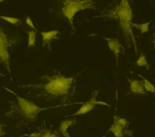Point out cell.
I'll use <instances>...</instances> for the list:
<instances>
[{
	"label": "cell",
	"mask_w": 155,
	"mask_h": 137,
	"mask_svg": "<svg viewBox=\"0 0 155 137\" xmlns=\"http://www.w3.org/2000/svg\"><path fill=\"white\" fill-rule=\"evenodd\" d=\"M77 75L67 76L54 71L40 76L36 82L19 87L28 90L35 97L47 101H59L67 105L76 95Z\"/></svg>",
	"instance_id": "6da1fadb"
},
{
	"label": "cell",
	"mask_w": 155,
	"mask_h": 137,
	"mask_svg": "<svg viewBox=\"0 0 155 137\" xmlns=\"http://www.w3.org/2000/svg\"><path fill=\"white\" fill-rule=\"evenodd\" d=\"M96 17L104 18L117 21L122 29L126 41L129 44L131 42L133 44L135 53H137V42L132 27L133 12L129 0H120L105 10L104 12L101 13V15Z\"/></svg>",
	"instance_id": "7a4b0ae2"
},
{
	"label": "cell",
	"mask_w": 155,
	"mask_h": 137,
	"mask_svg": "<svg viewBox=\"0 0 155 137\" xmlns=\"http://www.w3.org/2000/svg\"><path fill=\"white\" fill-rule=\"evenodd\" d=\"M2 88L13 95L16 99L14 104L11 105L10 110L7 113V115L9 116H18L28 122L35 121L39 114L42 111L64 105H58L53 107H41L36 104L35 102L21 96L11 89L5 86H2Z\"/></svg>",
	"instance_id": "3957f363"
},
{
	"label": "cell",
	"mask_w": 155,
	"mask_h": 137,
	"mask_svg": "<svg viewBox=\"0 0 155 137\" xmlns=\"http://www.w3.org/2000/svg\"><path fill=\"white\" fill-rule=\"evenodd\" d=\"M58 9L69 22L71 28L75 30L74 19L75 15L79 12L95 8L93 0H55Z\"/></svg>",
	"instance_id": "277c9868"
},
{
	"label": "cell",
	"mask_w": 155,
	"mask_h": 137,
	"mask_svg": "<svg viewBox=\"0 0 155 137\" xmlns=\"http://www.w3.org/2000/svg\"><path fill=\"white\" fill-rule=\"evenodd\" d=\"M19 37L7 32L0 27V64L6 69L12 81L11 54L13 48L19 43Z\"/></svg>",
	"instance_id": "5b68a950"
},
{
	"label": "cell",
	"mask_w": 155,
	"mask_h": 137,
	"mask_svg": "<svg viewBox=\"0 0 155 137\" xmlns=\"http://www.w3.org/2000/svg\"><path fill=\"white\" fill-rule=\"evenodd\" d=\"M129 124L126 118L115 115L113 116V122L108 132H111L114 137H131L133 133L128 128Z\"/></svg>",
	"instance_id": "8992f818"
},
{
	"label": "cell",
	"mask_w": 155,
	"mask_h": 137,
	"mask_svg": "<svg viewBox=\"0 0 155 137\" xmlns=\"http://www.w3.org/2000/svg\"><path fill=\"white\" fill-rule=\"evenodd\" d=\"M98 93H99L98 90L94 91L92 93L91 97L88 101L84 102L82 104V105H81V107L76 112H74L73 114H71L67 116L75 117L77 116H81V115H86V114L88 113L89 112H90L91 110H93L96 105H102L110 107L108 104H107L104 101L97 100V97Z\"/></svg>",
	"instance_id": "52a82bcc"
},
{
	"label": "cell",
	"mask_w": 155,
	"mask_h": 137,
	"mask_svg": "<svg viewBox=\"0 0 155 137\" xmlns=\"http://www.w3.org/2000/svg\"><path fill=\"white\" fill-rule=\"evenodd\" d=\"M104 39L106 41L108 47L110 51L113 53L116 65L118 66L119 63V58L122 48V44L119 39L117 38H109V37H104Z\"/></svg>",
	"instance_id": "ba28073f"
},
{
	"label": "cell",
	"mask_w": 155,
	"mask_h": 137,
	"mask_svg": "<svg viewBox=\"0 0 155 137\" xmlns=\"http://www.w3.org/2000/svg\"><path fill=\"white\" fill-rule=\"evenodd\" d=\"M40 34L42 37V47H47L50 50L53 41L59 38L61 33L59 30L54 29L49 31L41 32Z\"/></svg>",
	"instance_id": "9c48e42d"
},
{
	"label": "cell",
	"mask_w": 155,
	"mask_h": 137,
	"mask_svg": "<svg viewBox=\"0 0 155 137\" xmlns=\"http://www.w3.org/2000/svg\"><path fill=\"white\" fill-rule=\"evenodd\" d=\"M127 79L129 82L130 90L133 94L140 96H146L148 95V93L145 90L143 83L141 79H130L127 77Z\"/></svg>",
	"instance_id": "30bf717a"
},
{
	"label": "cell",
	"mask_w": 155,
	"mask_h": 137,
	"mask_svg": "<svg viewBox=\"0 0 155 137\" xmlns=\"http://www.w3.org/2000/svg\"><path fill=\"white\" fill-rule=\"evenodd\" d=\"M26 137H62L59 132L50 128H41L30 134H25Z\"/></svg>",
	"instance_id": "8fae6325"
},
{
	"label": "cell",
	"mask_w": 155,
	"mask_h": 137,
	"mask_svg": "<svg viewBox=\"0 0 155 137\" xmlns=\"http://www.w3.org/2000/svg\"><path fill=\"white\" fill-rule=\"evenodd\" d=\"M76 124V118L75 117L73 118L66 119L62 120L59 126V132L62 137H71L69 134L68 130L70 127Z\"/></svg>",
	"instance_id": "7c38bea8"
},
{
	"label": "cell",
	"mask_w": 155,
	"mask_h": 137,
	"mask_svg": "<svg viewBox=\"0 0 155 137\" xmlns=\"http://www.w3.org/2000/svg\"><path fill=\"white\" fill-rule=\"evenodd\" d=\"M138 76L142 80L145 90L147 93H150L153 95L155 98V86L153 84H152L148 79H147L145 77L141 75H138Z\"/></svg>",
	"instance_id": "4fadbf2b"
},
{
	"label": "cell",
	"mask_w": 155,
	"mask_h": 137,
	"mask_svg": "<svg viewBox=\"0 0 155 137\" xmlns=\"http://www.w3.org/2000/svg\"><path fill=\"white\" fill-rule=\"evenodd\" d=\"M151 21H147L143 23H133L132 27L133 28H135L136 29L139 30L141 34H145L149 31L150 25L151 23Z\"/></svg>",
	"instance_id": "5bb4252c"
},
{
	"label": "cell",
	"mask_w": 155,
	"mask_h": 137,
	"mask_svg": "<svg viewBox=\"0 0 155 137\" xmlns=\"http://www.w3.org/2000/svg\"><path fill=\"white\" fill-rule=\"evenodd\" d=\"M28 35L27 46L28 48H31L35 46L36 41V31L30 30L27 32Z\"/></svg>",
	"instance_id": "9a60e30c"
},
{
	"label": "cell",
	"mask_w": 155,
	"mask_h": 137,
	"mask_svg": "<svg viewBox=\"0 0 155 137\" xmlns=\"http://www.w3.org/2000/svg\"><path fill=\"white\" fill-rule=\"evenodd\" d=\"M136 64L138 67H145L147 69L150 68V64L148 61V59L146 56L144 54H142V53L140 54L139 56L138 57L136 62Z\"/></svg>",
	"instance_id": "2e32d148"
},
{
	"label": "cell",
	"mask_w": 155,
	"mask_h": 137,
	"mask_svg": "<svg viewBox=\"0 0 155 137\" xmlns=\"http://www.w3.org/2000/svg\"><path fill=\"white\" fill-rule=\"evenodd\" d=\"M0 19H2L7 22L13 25H18L22 23V19L16 18V17H12V16H8L5 15H0Z\"/></svg>",
	"instance_id": "e0dca14e"
},
{
	"label": "cell",
	"mask_w": 155,
	"mask_h": 137,
	"mask_svg": "<svg viewBox=\"0 0 155 137\" xmlns=\"http://www.w3.org/2000/svg\"><path fill=\"white\" fill-rule=\"evenodd\" d=\"M25 23L31 29V30H36H36V28L33 22V21L31 20V19L30 18V17L29 16H27L26 18H25Z\"/></svg>",
	"instance_id": "ac0fdd59"
},
{
	"label": "cell",
	"mask_w": 155,
	"mask_h": 137,
	"mask_svg": "<svg viewBox=\"0 0 155 137\" xmlns=\"http://www.w3.org/2000/svg\"><path fill=\"white\" fill-rule=\"evenodd\" d=\"M4 127H5L4 125L1 122V119H0V137H2V136H5L6 134Z\"/></svg>",
	"instance_id": "d6986e66"
},
{
	"label": "cell",
	"mask_w": 155,
	"mask_h": 137,
	"mask_svg": "<svg viewBox=\"0 0 155 137\" xmlns=\"http://www.w3.org/2000/svg\"><path fill=\"white\" fill-rule=\"evenodd\" d=\"M153 46L155 50V33L153 35Z\"/></svg>",
	"instance_id": "ffe728a7"
},
{
	"label": "cell",
	"mask_w": 155,
	"mask_h": 137,
	"mask_svg": "<svg viewBox=\"0 0 155 137\" xmlns=\"http://www.w3.org/2000/svg\"><path fill=\"white\" fill-rule=\"evenodd\" d=\"M0 76L4 77V76H5V75H4V74H2V73H0Z\"/></svg>",
	"instance_id": "44dd1931"
},
{
	"label": "cell",
	"mask_w": 155,
	"mask_h": 137,
	"mask_svg": "<svg viewBox=\"0 0 155 137\" xmlns=\"http://www.w3.org/2000/svg\"><path fill=\"white\" fill-rule=\"evenodd\" d=\"M5 1H6V0H0V4H1V2H2Z\"/></svg>",
	"instance_id": "7402d4cb"
}]
</instances>
